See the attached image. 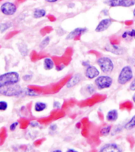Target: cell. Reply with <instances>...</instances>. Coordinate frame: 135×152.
Wrapping results in <instances>:
<instances>
[{"mask_svg":"<svg viewBox=\"0 0 135 152\" xmlns=\"http://www.w3.org/2000/svg\"><path fill=\"white\" fill-rule=\"evenodd\" d=\"M20 80V75L18 72L11 71L0 75V88L18 84Z\"/></svg>","mask_w":135,"mask_h":152,"instance_id":"6da1fadb","label":"cell"},{"mask_svg":"<svg viewBox=\"0 0 135 152\" xmlns=\"http://www.w3.org/2000/svg\"><path fill=\"white\" fill-rule=\"evenodd\" d=\"M24 88L18 84L0 88V94L7 97H20L23 95Z\"/></svg>","mask_w":135,"mask_h":152,"instance_id":"7a4b0ae2","label":"cell"},{"mask_svg":"<svg viewBox=\"0 0 135 152\" xmlns=\"http://www.w3.org/2000/svg\"><path fill=\"white\" fill-rule=\"evenodd\" d=\"M134 72L133 69L130 66H125L122 68L118 76V80L117 81L119 84L124 85L131 81L133 80Z\"/></svg>","mask_w":135,"mask_h":152,"instance_id":"3957f363","label":"cell"},{"mask_svg":"<svg viewBox=\"0 0 135 152\" xmlns=\"http://www.w3.org/2000/svg\"><path fill=\"white\" fill-rule=\"evenodd\" d=\"M97 65L100 67L101 72L105 74L111 73L114 70V61L108 57H101L97 59Z\"/></svg>","mask_w":135,"mask_h":152,"instance_id":"277c9868","label":"cell"},{"mask_svg":"<svg viewBox=\"0 0 135 152\" xmlns=\"http://www.w3.org/2000/svg\"><path fill=\"white\" fill-rule=\"evenodd\" d=\"M94 84L98 90L110 88L113 84L112 77L108 75H100L94 80Z\"/></svg>","mask_w":135,"mask_h":152,"instance_id":"5b68a950","label":"cell"},{"mask_svg":"<svg viewBox=\"0 0 135 152\" xmlns=\"http://www.w3.org/2000/svg\"><path fill=\"white\" fill-rule=\"evenodd\" d=\"M104 3L109 7H131L135 4V0H104Z\"/></svg>","mask_w":135,"mask_h":152,"instance_id":"8992f818","label":"cell"},{"mask_svg":"<svg viewBox=\"0 0 135 152\" xmlns=\"http://www.w3.org/2000/svg\"><path fill=\"white\" fill-rule=\"evenodd\" d=\"M17 10V6L11 2H3L0 7V11L6 16H13L16 14Z\"/></svg>","mask_w":135,"mask_h":152,"instance_id":"52a82bcc","label":"cell"},{"mask_svg":"<svg viewBox=\"0 0 135 152\" xmlns=\"http://www.w3.org/2000/svg\"><path fill=\"white\" fill-rule=\"evenodd\" d=\"M100 76V70L96 66L90 65L85 68V77L90 80H95L97 77Z\"/></svg>","mask_w":135,"mask_h":152,"instance_id":"ba28073f","label":"cell"},{"mask_svg":"<svg viewBox=\"0 0 135 152\" xmlns=\"http://www.w3.org/2000/svg\"><path fill=\"white\" fill-rule=\"evenodd\" d=\"M112 24V20L111 18H103L98 23V25H96V28H95V32H103L108 29V28L110 27Z\"/></svg>","mask_w":135,"mask_h":152,"instance_id":"9c48e42d","label":"cell"},{"mask_svg":"<svg viewBox=\"0 0 135 152\" xmlns=\"http://www.w3.org/2000/svg\"><path fill=\"white\" fill-rule=\"evenodd\" d=\"M98 152H123V150L116 143H110L101 147Z\"/></svg>","mask_w":135,"mask_h":152,"instance_id":"30bf717a","label":"cell"},{"mask_svg":"<svg viewBox=\"0 0 135 152\" xmlns=\"http://www.w3.org/2000/svg\"><path fill=\"white\" fill-rule=\"evenodd\" d=\"M104 50L114 54L116 55H122L125 53V49L122 48L119 45H115V44H108L105 46Z\"/></svg>","mask_w":135,"mask_h":152,"instance_id":"8fae6325","label":"cell"},{"mask_svg":"<svg viewBox=\"0 0 135 152\" xmlns=\"http://www.w3.org/2000/svg\"><path fill=\"white\" fill-rule=\"evenodd\" d=\"M88 31V28L83 27H78L76 28L73 31H71L70 33L67 36V40H70V39H73L76 37H80L81 35L84 34Z\"/></svg>","mask_w":135,"mask_h":152,"instance_id":"7c38bea8","label":"cell"},{"mask_svg":"<svg viewBox=\"0 0 135 152\" xmlns=\"http://www.w3.org/2000/svg\"><path fill=\"white\" fill-rule=\"evenodd\" d=\"M82 80V76L81 73H76L73 76L71 77V78L69 80V81L67 83V88H71L73 87L76 86L77 84H79L81 81Z\"/></svg>","mask_w":135,"mask_h":152,"instance_id":"4fadbf2b","label":"cell"},{"mask_svg":"<svg viewBox=\"0 0 135 152\" xmlns=\"http://www.w3.org/2000/svg\"><path fill=\"white\" fill-rule=\"evenodd\" d=\"M119 118V112L115 109L110 110L106 114V120L109 122H114Z\"/></svg>","mask_w":135,"mask_h":152,"instance_id":"5bb4252c","label":"cell"},{"mask_svg":"<svg viewBox=\"0 0 135 152\" xmlns=\"http://www.w3.org/2000/svg\"><path fill=\"white\" fill-rule=\"evenodd\" d=\"M46 14H47V11L42 8H36L32 12V17L35 19L42 18L46 16Z\"/></svg>","mask_w":135,"mask_h":152,"instance_id":"9a60e30c","label":"cell"},{"mask_svg":"<svg viewBox=\"0 0 135 152\" xmlns=\"http://www.w3.org/2000/svg\"><path fill=\"white\" fill-rule=\"evenodd\" d=\"M55 67V62L51 58H45L44 59V69L45 70H51Z\"/></svg>","mask_w":135,"mask_h":152,"instance_id":"2e32d148","label":"cell"},{"mask_svg":"<svg viewBox=\"0 0 135 152\" xmlns=\"http://www.w3.org/2000/svg\"><path fill=\"white\" fill-rule=\"evenodd\" d=\"M48 108V104L44 102H37L34 105V110L37 113L44 111Z\"/></svg>","mask_w":135,"mask_h":152,"instance_id":"e0dca14e","label":"cell"},{"mask_svg":"<svg viewBox=\"0 0 135 152\" xmlns=\"http://www.w3.org/2000/svg\"><path fill=\"white\" fill-rule=\"evenodd\" d=\"M26 95V96H31V97H35V96H37L39 95L38 91L34 90V89L30 88H24V91H23V95Z\"/></svg>","mask_w":135,"mask_h":152,"instance_id":"ac0fdd59","label":"cell"},{"mask_svg":"<svg viewBox=\"0 0 135 152\" xmlns=\"http://www.w3.org/2000/svg\"><path fill=\"white\" fill-rule=\"evenodd\" d=\"M18 50L21 53V55L22 56H26L29 54V48H28L27 45L24 43H20L18 44Z\"/></svg>","mask_w":135,"mask_h":152,"instance_id":"d6986e66","label":"cell"},{"mask_svg":"<svg viewBox=\"0 0 135 152\" xmlns=\"http://www.w3.org/2000/svg\"><path fill=\"white\" fill-rule=\"evenodd\" d=\"M135 128V115H134L124 125V129L126 130H131Z\"/></svg>","mask_w":135,"mask_h":152,"instance_id":"ffe728a7","label":"cell"},{"mask_svg":"<svg viewBox=\"0 0 135 152\" xmlns=\"http://www.w3.org/2000/svg\"><path fill=\"white\" fill-rule=\"evenodd\" d=\"M122 38L123 39H135V29H131L125 31L122 34Z\"/></svg>","mask_w":135,"mask_h":152,"instance_id":"44dd1931","label":"cell"},{"mask_svg":"<svg viewBox=\"0 0 135 152\" xmlns=\"http://www.w3.org/2000/svg\"><path fill=\"white\" fill-rule=\"evenodd\" d=\"M12 23L10 21H6V22H0V32L3 33L7 30L12 27Z\"/></svg>","mask_w":135,"mask_h":152,"instance_id":"7402d4cb","label":"cell"},{"mask_svg":"<svg viewBox=\"0 0 135 152\" xmlns=\"http://www.w3.org/2000/svg\"><path fill=\"white\" fill-rule=\"evenodd\" d=\"M112 131V126L110 125H107V126H104V127L101 128V131H100V133H101V136H106L109 135Z\"/></svg>","mask_w":135,"mask_h":152,"instance_id":"603a6c76","label":"cell"},{"mask_svg":"<svg viewBox=\"0 0 135 152\" xmlns=\"http://www.w3.org/2000/svg\"><path fill=\"white\" fill-rule=\"evenodd\" d=\"M85 88L89 95H92L96 91V87L95 86V84H88L85 86Z\"/></svg>","mask_w":135,"mask_h":152,"instance_id":"cb8c5ba5","label":"cell"},{"mask_svg":"<svg viewBox=\"0 0 135 152\" xmlns=\"http://www.w3.org/2000/svg\"><path fill=\"white\" fill-rule=\"evenodd\" d=\"M50 40H51V38L49 37H44V39L40 42V49H44L45 48H47L50 43Z\"/></svg>","mask_w":135,"mask_h":152,"instance_id":"d4e9b609","label":"cell"},{"mask_svg":"<svg viewBox=\"0 0 135 152\" xmlns=\"http://www.w3.org/2000/svg\"><path fill=\"white\" fill-rule=\"evenodd\" d=\"M8 108V103L6 101H0V111H5Z\"/></svg>","mask_w":135,"mask_h":152,"instance_id":"484cf974","label":"cell"},{"mask_svg":"<svg viewBox=\"0 0 135 152\" xmlns=\"http://www.w3.org/2000/svg\"><path fill=\"white\" fill-rule=\"evenodd\" d=\"M123 128H124V126H123V125H116V126L114 127V130H113L112 135H115V133H116V134L119 133V132H121L122 130L123 129Z\"/></svg>","mask_w":135,"mask_h":152,"instance_id":"4316f807","label":"cell"},{"mask_svg":"<svg viewBox=\"0 0 135 152\" xmlns=\"http://www.w3.org/2000/svg\"><path fill=\"white\" fill-rule=\"evenodd\" d=\"M18 125H19L18 121H14V122H13L11 125H10V130L12 131V132H13V131H15L17 127L18 126Z\"/></svg>","mask_w":135,"mask_h":152,"instance_id":"83f0119b","label":"cell"},{"mask_svg":"<svg viewBox=\"0 0 135 152\" xmlns=\"http://www.w3.org/2000/svg\"><path fill=\"white\" fill-rule=\"evenodd\" d=\"M39 122L37 121H31L29 122V126L31 128H37L39 127Z\"/></svg>","mask_w":135,"mask_h":152,"instance_id":"f1b7e54d","label":"cell"},{"mask_svg":"<svg viewBox=\"0 0 135 152\" xmlns=\"http://www.w3.org/2000/svg\"><path fill=\"white\" fill-rule=\"evenodd\" d=\"M32 75H31V74H25V75L23 76V80H25V81H29L30 80L32 79Z\"/></svg>","mask_w":135,"mask_h":152,"instance_id":"f546056e","label":"cell"},{"mask_svg":"<svg viewBox=\"0 0 135 152\" xmlns=\"http://www.w3.org/2000/svg\"><path fill=\"white\" fill-rule=\"evenodd\" d=\"M130 90L135 91V78H134L133 80L131 81V84H130Z\"/></svg>","mask_w":135,"mask_h":152,"instance_id":"4dcf8cb0","label":"cell"},{"mask_svg":"<svg viewBox=\"0 0 135 152\" xmlns=\"http://www.w3.org/2000/svg\"><path fill=\"white\" fill-rule=\"evenodd\" d=\"M58 129V126L57 125H55V124H53V125H51L49 127V129H50V131H51V132H55L56 130H57Z\"/></svg>","mask_w":135,"mask_h":152,"instance_id":"1f68e13d","label":"cell"},{"mask_svg":"<svg viewBox=\"0 0 135 152\" xmlns=\"http://www.w3.org/2000/svg\"><path fill=\"white\" fill-rule=\"evenodd\" d=\"M53 107H54V108L56 110L59 109L60 107H61V105H60V103L59 102H54V104H53Z\"/></svg>","mask_w":135,"mask_h":152,"instance_id":"d6a6232c","label":"cell"},{"mask_svg":"<svg viewBox=\"0 0 135 152\" xmlns=\"http://www.w3.org/2000/svg\"><path fill=\"white\" fill-rule=\"evenodd\" d=\"M81 64H82V66H85V67H87V66H89L90 65V62H89V61H82V62H81Z\"/></svg>","mask_w":135,"mask_h":152,"instance_id":"836d02e7","label":"cell"},{"mask_svg":"<svg viewBox=\"0 0 135 152\" xmlns=\"http://www.w3.org/2000/svg\"><path fill=\"white\" fill-rule=\"evenodd\" d=\"M45 1L48 3H55V2H58L59 0H45Z\"/></svg>","mask_w":135,"mask_h":152,"instance_id":"e575fe53","label":"cell"},{"mask_svg":"<svg viewBox=\"0 0 135 152\" xmlns=\"http://www.w3.org/2000/svg\"><path fill=\"white\" fill-rule=\"evenodd\" d=\"M67 152H78V151L77 150H75V149H73V148H69V149H67Z\"/></svg>","mask_w":135,"mask_h":152,"instance_id":"d590c367","label":"cell"},{"mask_svg":"<svg viewBox=\"0 0 135 152\" xmlns=\"http://www.w3.org/2000/svg\"><path fill=\"white\" fill-rule=\"evenodd\" d=\"M31 151H32V152L34 151L33 150H32V148H29L27 150H26V152H31Z\"/></svg>","mask_w":135,"mask_h":152,"instance_id":"8d00e7d4","label":"cell"},{"mask_svg":"<svg viewBox=\"0 0 135 152\" xmlns=\"http://www.w3.org/2000/svg\"><path fill=\"white\" fill-rule=\"evenodd\" d=\"M51 152H62V151L61 150H59V149H56V150H54Z\"/></svg>","mask_w":135,"mask_h":152,"instance_id":"74e56055","label":"cell"},{"mask_svg":"<svg viewBox=\"0 0 135 152\" xmlns=\"http://www.w3.org/2000/svg\"><path fill=\"white\" fill-rule=\"evenodd\" d=\"M132 99H133V102L135 103V93L134 94L133 96H132Z\"/></svg>","mask_w":135,"mask_h":152,"instance_id":"f35d334b","label":"cell"},{"mask_svg":"<svg viewBox=\"0 0 135 152\" xmlns=\"http://www.w3.org/2000/svg\"><path fill=\"white\" fill-rule=\"evenodd\" d=\"M133 15H134V17L135 18V8L134 9V10H133Z\"/></svg>","mask_w":135,"mask_h":152,"instance_id":"ab89813d","label":"cell"}]
</instances>
